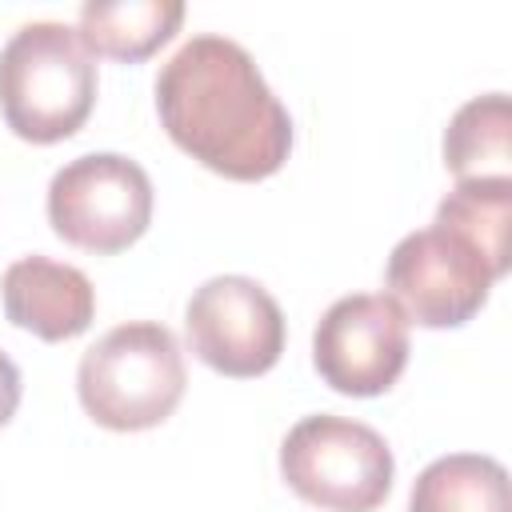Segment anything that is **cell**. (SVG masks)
Listing matches in <instances>:
<instances>
[{
  "mask_svg": "<svg viewBox=\"0 0 512 512\" xmlns=\"http://www.w3.org/2000/svg\"><path fill=\"white\" fill-rule=\"evenodd\" d=\"M156 112L180 152L228 180H264L292 152V116L252 52L228 36H188L156 72Z\"/></svg>",
  "mask_w": 512,
  "mask_h": 512,
  "instance_id": "obj_1",
  "label": "cell"
},
{
  "mask_svg": "<svg viewBox=\"0 0 512 512\" xmlns=\"http://www.w3.org/2000/svg\"><path fill=\"white\" fill-rule=\"evenodd\" d=\"M96 104V60L72 24H20L0 48V112L28 144H56L80 132Z\"/></svg>",
  "mask_w": 512,
  "mask_h": 512,
  "instance_id": "obj_2",
  "label": "cell"
},
{
  "mask_svg": "<svg viewBox=\"0 0 512 512\" xmlns=\"http://www.w3.org/2000/svg\"><path fill=\"white\" fill-rule=\"evenodd\" d=\"M188 372L172 328L156 320H128L104 332L76 368V396L84 412L112 432H144L164 424L180 396Z\"/></svg>",
  "mask_w": 512,
  "mask_h": 512,
  "instance_id": "obj_3",
  "label": "cell"
},
{
  "mask_svg": "<svg viewBox=\"0 0 512 512\" xmlns=\"http://www.w3.org/2000/svg\"><path fill=\"white\" fill-rule=\"evenodd\" d=\"M280 476L300 500L324 512H376L392 492L396 460L376 428L316 412L288 428Z\"/></svg>",
  "mask_w": 512,
  "mask_h": 512,
  "instance_id": "obj_4",
  "label": "cell"
},
{
  "mask_svg": "<svg viewBox=\"0 0 512 512\" xmlns=\"http://www.w3.org/2000/svg\"><path fill=\"white\" fill-rule=\"evenodd\" d=\"M48 224L84 252H124L152 224V180L132 156L84 152L52 172Z\"/></svg>",
  "mask_w": 512,
  "mask_h": 512,
  "instance_id": "obj_5",
  "label": "cell"
},
{
  "mask_svg": "<svg viewBox=\"0 0 512 512\" xmlns=\"http://www.w3.org/2000/svg\"><path fill=\"white\" fill-rule=\"evenodd\" d=\"M500 276L492 264L456 232L428 224L420 232H408L388 264H384V288L388 300L404 312V320L420 328H460L468 324L484 304Z\"/></svg>",
  "mask_w": 512,
  "mask_h": 512,
  "instance_id": "obj_6",
  "label": "cell"
},
{
  "mask_svg": "<svg viewBox=\"0 0 512 512\" xmlns=\"http://www.w3.org/2000/svg\"><path fill=\"white\" fill-rule=\"evenodd\" d=\"M188 348L220 376H264L284 352V312L252 276H212L184 304Z\"/></svg>",
  "mask_w": 512,
  "mask_h": 512,
  "instance_id": "obj_7",
  "label": "cell"
},
{
  "mask_svg": "<svg viewBox=\"0 0 512 512\" xmlns=\"http://www.w3.org/2000/svg\"><path fill=\"white\" fill-rule=\"evenodd\" d=\"M408 320L384 292L340 296L312 332V364L340 396H380L408 364Z\"/></svg>",
  "mask_w": 512,
  "mask_h": 512,
  "instance_id": "obj_8",
  "label": "cell"
},
{
  "mask_svg": "<svg viewBox=\"0 0 512 512\" xmlns=\"http://www.w3.org/2000/svg\"><path fill=\"white\" fill-rule=\"evenodd\" d=\"M0 304L16 328L60 344L92 324L96 288L76 264H60L52 256H20L0 276Z\"/></svg>",
  "mask_w": 512,
  "mask_h": 512,
  "instance_id": "obj_9",
  "label": "cell"
},
{
  "mask_svg": "<svg viewBox=\"0 0 512 512\" xmlns=\"http://www.w3.org/2000/svg\"><path fill=\"white\" fill-rule=\"evenodd\" d=\"M184 20L180 0H88L76 16V36L92 56L124 64L148 60Z\"/></svg>",
  "mask_w": 512,
  "mask_h": 512,
  "instance_id": "obj_10",
  "label": "cell"
},
{
  "mask_svg": "<svg viewBox=\"0 0 512 512\" xmlns=\"http://www.w3.org/2000/svg\"><path fill=\"white\" fill-rule=\"evenodd\" d=\"M408 512H512L508 472L496 456L448 452L416 476Z\"/></svg>",
  "mask_w": 512,
  "mask_h": 512,
  "instance_id": "obj_11",
  "label": "cell"
},
{
  "mask_svg": "<svg viewBox=\"0 0 512 512\" xmlns=\"http://www.w3.org/2000/svg\"><path fill=\"white\" fill-rule=\"evenodd\" d=\"M440 228L464 236L496 276L512 264V176H480L456 180V188L436 204Z\"/></svg>",
  "mask_w": 512,
  "mask_h": 512,
  "instance_id": "obj_12",
  "label": "cell"
},
{
  "mask_svg": "<svg viewBox=\"0 0 512 512\" xmlns=\"http://www.w3.org/2000/svg\"><path fill=\"white\" fill-rule=\"evenodd\" d=\"M444 164L456 180L508 176L512 168V104L504 92L464 100L444 128Z\"/></svg>",
  "mask_w": 512,
  "mask_h": 512,
  "instance_id": "obj_13",
  "label": "cell"
},
{
  "mask_svg": "<svg viewBox=\"0 0 512 512\" xmlns=\"http://www.w3.org/2000/svg\"><path fill=\"white\" fill-rule=\"evenodd\" d=\"M20 408V368L12 364L8 352H0V428L16 416Z\"/></svg>",
  "mask_w": 512,
  "mask_h": 512,
  "instance_id": "obj_14",
  "label": "cell"
}]
</instances>
